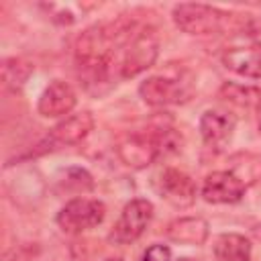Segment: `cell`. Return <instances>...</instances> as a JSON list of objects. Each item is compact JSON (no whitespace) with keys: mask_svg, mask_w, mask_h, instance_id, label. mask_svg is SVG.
Returning a JSON list of instances; mask_svg holds the SVG:
<instances>
[{"mask_svg":"<svg viewBox=\"0 0 261 261\" xmlns=\"http://www.w3.org/2000/svg\"><path fill=\"white\" fill-rule=\"evenodd\" d=\"M143 22L122 14L118 18L98 22L86 29L75 41V65L82 82L100 92V88H110L118 80L120 55Z\"/></svg>","mask_w":261,"mask_h":261,"instance_id":"1","label":"cell"},{"mask_svg":"<svg viewBox=\"0 0 261 261\" xmlns=\"http://www.w3.org/2000/svg\"><path fill=\"white\" fill-rule=\"evenodd\" d=\"M175 27L194 37L220 35L226 31H255V20L208 4H177L171 10Z\"/></svg>","mask_w":261,"mask_h":261,"instance_id":"2","label":"cell"},{"mask_svg":"<svg viewBox=\"0 0 261 261\" xmlns=\"http://www.w3.org/2000/svg\"><path fill=\"white\" fill-rule=\"evenodd\" d=\"M181 139L171 126L149 128L147 133H130L116 145V153L126 167L143 169L153 161L179 151Z\"/></svg>","mask_w":261,"mask_h":261,"instance_id":"3","label":"cell"},{"mask_svg":"<svg viewBox=\"0 0 261 261\" xmlns=\"http://www.w3.org/2000/svg\"><path fill=\"white\" fill-rule=\"evenodd\" d=\"M157 55H159V35L155 27L141 24L120 55L118 80H130L143 73L155 63Z\"/></svg>","mask_w":261,"mask_h":261,"instance_id":"4","label":"cell"},{"mask_svg":"<svg viewBox=\"0 0 261 261\" xmlns=\"http://www.w3.org/2000/svg\"><path fill=\"white\" fill-rule=\"evenodd\" d=\"M194 92L192 75L188 71L175 73V75H151L141 82L139 86V96L145 104L161 108V106H171V104H181L190 100Z\"/></svg>","mask_w":261,"mask_h":261,"instance_id":"5","label":"cell"},{"mask_svg":"<svg viewBox=\"0 0 261 261\" xmlns=\"http://www.w3.org/2000/svg\"><path fill=\"white\" fill-rule=\"evenodd\" d=\"M106 216V206L94 198H73L55 216L57 226L65 234H80L98 226Z\"/></svg>","mask_w":261,"mask_h":261,"instance_id":"6","label":"cell"},{"mask_svg":"<svg viewBox=\"0 0 261 261\" xmlns=\"http://www.w3.org/2000/svg\"><path fill=\"white\" fill-rule=\"evenodd\" d=\"M153 218V204L147 200V198H135L130 200L118 220L114 222L110 234H108V241L114 243V245H130L135 243L149 226Z\"/></svg>","mask_w":261,"mask_h":261,"instance_id":"7","label":"cell"},{"mask_svg":"<svg viewBox=\"0 0 261 261\" xmlns=\"http://www.w3.org/2000/svg\"><path fill=\"white\" fill-rule=\"evenodd\" d=\"M155 188L159 196L175 208H190L198 196V188L194 179L186 171L175 169V167L161 169L155 179Z\"/></svg>","mask_w":261,"mask_h":261,"instance_id":"8","label":"cell"},{"mask_svg":"<svg viewBox=\"0 0 261 261\" xmlns=\"http://www.w3.org/2000/svg\"><path fill=\"white\" fill-rule=\"evenodd\" d=\"M92 128H94V116H92V112L84 110V112L69 114V116H65L61 122H57L49 130V135H47V139H45V143L41 147H45V149H57V147L77 145V143H82L92 133Z\"/></svg>","mask_w":261,"mask_h":261,"instance_id":"9","label":"cell"},{"mask_svg":"<svg viewBox=\"0 0 261 261\" xmlns=\"http://www.w3.org/2000/svg\"><path fill=\"white\" fill-rule=\"evenodd\" d=\"M234 114L232 112H222V110H206L200 116V135L202 141L208 149L212 151H222L232 137L234 130Z\"/></svg>","mask_w":261,"mask_h":261,"instance_id":"10","label":"cell"},{"mask_svg":"<svg viewBox=\"0 0 261 261\" xmlns=\"http://www.w3.org/2000/svg\"><path fill=\"white\" fill-rule=\"evenodd\" d=\"M245 196V184L232 171H212L202 184V198L210 204H234Z\"/></svg>","mask_w":261,"mask_h":261,"instance_id":"11","label":"cell"},{"mask_svg":"<svg viewBox=\"0 0 261 261\" xmlns=\"http://www.w3.org/2000/svg\"><path fill=\"white\" fill-rule=\"evenodd\" d=\"M75 102H77V96L73 88L63 80H55L39 96L37 110L45 118H59V116L71 114V110L75 108Z\"/></svg>","mask_w":261,"mask_h":261,"instance_id":"12","label":"cell"},{"mask_svg":"<svg viewBox=\"0 0 261 261\" xmlns=\"http://www.w3.org/2000/svg\"><path fill=\"white\" fill-rule=\"evenodd\" d=\"M222 63L226 69L243 77L261 80V43H253L247 47H228L222 53Z\"/></svg>","mask_w":261,"mask_h":261,"instance_id":"13","label":"cell"},{"mask_svg":"<svg viewBox=\"0 0 261 261\" xmlns=\"http://www.w3.org/2000/svg\"><path fill=\"white\" fill-rule=\"evenodd\" d=\"M218 98L220 102H224L226 106H230L234 112L241 114H257L261 110V92L251 86L226 82L218 90Z\"/></svg>","mask_w":261,"mask_h":261,"instance_id":"14","label":"cell"},{"mask_svg":"<svg viewBox=\"0 0 261 261\" xmlns=\"http://www.w3.org/2000/svg\"><path fill=\"white\" fill-rule=\"evenodd\" d=\"M208 222L200 216H184L175 218L167 224L165 234L173 243L179 245H202L208 239Z\"/></svg>","mask_w":261,"mask_h":261,"instance_id":"15","label":"cell"},{"mask_svg":"<svg viewBox=\"0 0 261 261\" xmlns=\"http://www.w3.org/2000/svg\"><path fill=\"white\" fill-rule=\"evenodd\" d=\"M212 251L218 261H249L251 241L239 232H222L216 237Z\"/></svg>","mask_w":261,"mask_h":261,"instance_id":"16","label":"cell"},{"mask_svg":"<svg viewBox=\"0 0 261 261\" xmlns=\"http://www.w3.org/2000/svg\"><path fill=\"white\" fill-rule=\"evenodd\" d=\"M33 73V65L20 57H10L2 61V82L8 90H18L27 84Z\"/></svg>","mask_w":261,"mask_h":261,"instance_id":"17","label":"cell"},{"mask_svg":"<svg viewBox=\"0 0 261 261\" xmlns=\"http://www.w3.org/2000/svg\"><path fill=\"white\" fill-rule=\"evenodd\" d=\"M171 259V251L167 245H151L145 253H143V259L141 261H169Z\"/></svg>","mask_w":261,"mask_h":261,"instance_id":"18","label":"cell"},{"mask_svg":"<svg viewBox=\"0 0 261 261\" xmlns=\"http://www.w3.org/2000/svg\"><path fill=\"white\" fill-rule=\"evenodd\" d=\"M31 259V249L29 247H14L4 255V261H29Z\"/></svg>","mask_w":261,"mask_h":261,"instance_id":"19","label":"cell"},{"mask_svg":"<svg viewBox=\"0 0 261 261\" xmlns=\"http://www.w3.org/2000/svg\"><path fill=\"white\" fill-rule=\"evenodd\" d=\"M106 261H122V259H118V257H110V259H106Z\"/></svg>","mask_w":261,"mask_h":261,"instance_id":"20","label":"cell"},{"mask_svg":"<svg viewBox=\"0 0 261 261\" xmlns=\"http://www.w3.org/2000/svg\"><path fill=\"white\" fill-rule=\"evenodd\" d=\"M179 261H194V259H179Z\"/></svg>","mask_w":261,"mask_h":261,"instance_id":"21","label":"cell"}]
</instances>
